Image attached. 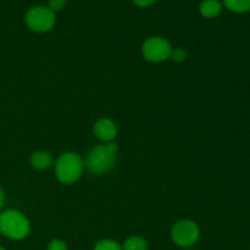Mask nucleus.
Returning a JSON list of instances; mask_svg holds the SVG:
<instances>
[{"label": "nucleus", "instance_id": "1", "mask_svg": "<svg viewBox=\"0 0 250 250\" xmlns=\"http://www.w3.org/2000/svg\"><path fill=\"white\" fill-rule=\"evenodd\" d=\"M117 144L110 142L109 144L97 146L89 151L85 160V166L94 175H104L112 170L116 161Z\"/></svg>", "mask_w": 250, "mask_h": 250}, {"label": "nucleus", "instance_id": "2", "mask_svg": "<svg viewBox=\"0 0 250 250\" xmlns=\"http://www.w3.org/2000/svg\"><path fill=\"white\" fill-rule=\"evenodd\" d=\"M31 231L28 219L17 210H5L0 214V232L14 241L26 238Z\"/></svg>", "mask_w": 250, "mask_h": 250}, {"label": "nucleus", "instance_id": "3", "mask_svg": "<svg viewBox=\"0 0 250 250\" xmlns=\"http://www.w3.org/2000/svg\"><path fill=\"white\" fill-rule=\"evenodd\" d=\"M83 170H84L83 159L73 151L63 153L56 161V177L63 185H72L77 182L82 176Z\"/></svg>", "mask_w": 250, "mask_h": 250}, {"label": "nucleus", "instance_id": "4", "mask_svg": "<svg viewBox=\"0 0 250 250\" xmlns=\"http://www.w3.org/2000/svg\"><path fill=\"white\" fill-rule=\"evenodd\" d=\"M56 21L55 12L45 6H34L26 14V24L38 33L50 31Z\"/></svg>", "mask_w": 250, "mask_h": 250}, {"label": "nucleus", "instance_id": "5", "mask_svg": "<svg viewBox=\"0 0 250 250\" xmlns=\"http://www.w3.org/2000/svg\"><path fill=\"white\" fill-rule=\"evenodd\" d=\"M172 53V46L167 39L163 37H151L144 42L142 54L150 62H163L167 60Z\"/></svg>", "mask_w": 250, "mask_h": 250}, {"label": "nucleus", "instance_id": "6", "mask_svg": "<svg viewBox=\"0 0 250 250\" xmlns=\"http://www.w3.org/2000/svg\"><path fill=\"white\" fill-rule=\"evenodd\" d=\"M173 242L178 247L189 248L198 242L200 237V231L198 225L192 220H181L173 226L171 232Z\"/></svg>", "mask_w": 250, "mask_h": 250}, {"label": "nucleus", "instance_id": "7", "mask_svg": "<svg viewBox=\"0 0 250 250\" xmlns=\"http://www.w3.org/2000/svg\"><path fill=\"white\" fill-rule=\"evenodd\" d=\"M93 132L103 142H112L117 134V127L114 121L109 119H100L93 126Z\"/></svg>", "mask_w": 250, "mask_h": 250}, {"label": "nucleus", "instance_id": "8", "mask_svg": "<svg viewBox=\"0 0 250 250\" xmlns=\"http://www.w3.org/2000/svg\"><path fill=\"white\" fill-rule=\"evenodd\" d=\"M53 164V159H51L50 154L46 151H36L32 154L31 156V165L33 166L36 170H46Z\"/></svg>", "mask_w": 250, "mask_h": 250}, {"label": "nucleus", "instance_id": "9", "mask_svg": "<svg viewBox=\"0 0 250 250\" xmlns=\"http://www.w3.org/2000/svg\"><path fill=\"white\" fill-rule=\"evenodd\" d=\"M200 14L208 19H214L221 12L222 5L219 0H204L200 4Z\"/></svg>", "mask_w": 250, "mask_h": 250}, {"label": "nucleus", "instance_id": "10", "mask_svg": "<svg viewBox=\"0 0 250 250\" xmlns=\"http://www.w3.org/2000/svg\"><path fill=\"white\" fill-rule=\"evenodd\" d=\"M225 6L237 14L250 11V0H224Z\"/></svg>", "mask_w": 250, "mask_h": 250}, {"label": "nucleus", "instance_id": "11", "mask_svg": "<svg viewBox=\"0 0 250 250\" xmlns=\"http://www.w3.org/2000/svg\"><path fill=\"white\" fill-rule=\"evenodd\" d=\"M124 250H148V243L144 238L139 236H132L126 239L124 244Z\"/></svg>", "mask_w": 250, "mask_h": 250}, {"label": "nucleus", "instance_id": "12", "mask_svg": "<svg viewBox=\"0 0 250 250\" xmlns=\"http://www.w3.org/2000/svg\"><path fill=\"white\" fill-rule=\"evenodd\" d=\"M94 250H124L117 242L111 239H103L95 244Z\"/></svg>", "mask_w": 250, "mask_h": 250}, {"label": "nucleus", "instance_id": "13", "mask_svg": "<svg viewBox=\"0 0 250 250\" xmlns=\"http://www.w3.org/2000/svg\"><path fill=\"white\" fill-rule=\"evenodd\" d=\"M171 56H172V59L176 62H183L186 60V58H187V51L182 48H176L171 53Z\"/></svg>", "mask_w": 250, "mask_h": 250}, {"label": "nucleus", "instance_id": "14", "mask_svg": "<svg viewBox=\"0 0 250 250\" xmlns=\"http://www.w3.org/2000/svg\"><path fill=\"white\" fill-rule=\"evenodd\" d=\"M46 250H67V247H66L65 242L61 241V239H53L48 244Z\"/></svg>", "mask_w": 250, "mask_h": 250}, {"label": "nucleus", "instance_id": "15", "mask_svg": "<svg viewBox=\"0 0 250 250\" xmlns=\"http://www.w3.org/2000/svg\"><path fill=\"white\" fill-rule=\"evenodd\" d=\"M66 1H67V0H50V1H49V9L53 12L60 11V10L63 9V6L66 5Z\"/></svg>", "mask_w": 250, "mask_h": 250}, {"label": "nucleus", "instance_id": "16", "mask_svg": "<svg viewBox=\"0 0 250 250\" xmlns=\"http://www.w3.org/2000/svg\"><path fill=\"white\" fill-rule=\"evenodd\" d=\"M134 4L138 5L139 7H148L153 5L156 0H133Z\"/></svg>", "mask_w": 250, "mask_h": 250}, {"label": "nucleus", "instance_id": "17", "mask_svg": "<svg viewBox=\"0 0 250 250\" xmlns=\"http://www.w3.org/2000/svg\"><path fill=\"white\" fill-rule=\"evenodd\" d=\"M4 200H5V198H4V192H2L1 187H0V209H1L2 205H4Z\"/></svg>", "mask_w": 250, "mask_h": 250}, {"label": "nucleus", "instance_id": "18", "mask_svg": "<svg viewBox=\"0 0 250 250\" xmlns=\"http://www.w3.org/2000/svg\"><path fill=\"white\" fill-rule=\"evenodd\" d=\"M0 250H6V249H4V248H2V247H0Z\"/></svg>", "mask_w": 250, "mask_h": 250}, {"label": "nucleus", "instance_id": "19", "mask_svg": "<svg viewBox=\"0 0 250 250\" xmlns=\"http://www.w3.org/2000/svg\"><path fill=\"white\" fill-rule=\"evenodd\" d=\"M189 250H190V249H189Z\"/></svg>", "mask_w": 250, "mask_h": 250}]
</instances>
